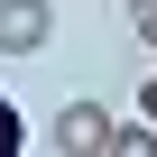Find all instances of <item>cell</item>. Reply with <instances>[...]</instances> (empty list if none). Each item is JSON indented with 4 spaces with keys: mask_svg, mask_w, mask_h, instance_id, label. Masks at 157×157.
I'll use <instances>...</instances> for the list:
<instances>
[{
    "mask_svg": "<svg viewBox=\"0 0 157 157\" xmlns=\"http://www.w3.org/2000/svg\"><path fill=\"white\" fill-rule=\"evenodd\" d=\"M19 148H28V120H19V102H10V93H0V157H19Z\"/></svg>",
    "mask_w": 157,
    "mask_h": 157,
    "instance_id": "cell-3",
    "label": "cell"
},
{
    "mask_svg": "<svg viewBox=\"0 0 157 157\" xmlns=\"http://www.w3.org/2000/svg\"><path fill=\"white\" fill-rule=\"evenodd\" d=\"M129 37H139V46L157 56V0H129Z\"/></svg>",
    "mask_w": 157,
    "mask_h": 157,
    "instance_id": "cell-4",
    "label": "cell"
},
{
    "mask_svg": "<svg viewBox=\"0 0 157 157\" xmlns=\"http://www.w3.org/2000/svg\"><path fill=\"white\" fill-rule=\"evenodd\" d=\"M56 37V0H0V56H37Z\"/></svg>",
    "mask_w": 157,
    "mask_h": 157,
    "instance_id": "cell-2",
    "label": "cell"
},
{
    "mask_svg": "<svg viewBox=\"0 0 157 157\" xmlns=\"http://www.w3.org/2000/svg\"><path fill=\"white\" fill-rule=\"evenodd\" d=\"M111 129H120V120H111V111H102V102H65V111H56V129H46V139H56V148H65V157H111Z\"/></svg>",
    "mask_w": 157,
    "mask_h": 157,
    "instance_id": "cell-1",
    "label": "cell"
},
{
    "mask_svg": "<svg viewBox=\"0 0 157 157\" xmlns=\"http://www.w3.org/2000/svg\"><path fill=\"white\" fill-rule=\"evenodd\" d=\"M139 111H148V120H157V74H148V83H139Z\"/></svg>",
    "mask_w": 157,
    "mask_h": 157,
    "instance_id": "cell-5",
    "label": "cell"
}]
</instances>
